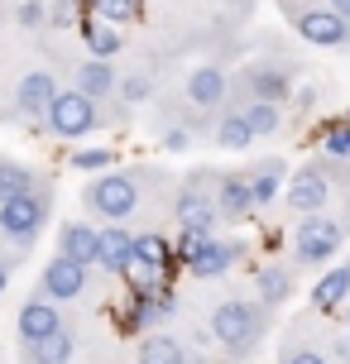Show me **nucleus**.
<instances>
[{"instance_id": "obj_1", "label": "nucleus", "mask_w": 350, "mask_h": 364, "mask_svg": "<svg viewBox=\"0 0 350 364\" xmlns=\"http://www.w3.org/2000/svg\"><path fill=\"white\" fill-rule=\"evenodd\" d=\"M269 331H274V311L264 302H255V297H221L211 307V316H206L211 346L221 350L230 364L259 355V346L269 341Z\"/></svg>"}, {"instance_id": "obj_2", "label": "nucleus", "mask_w": 350, "mask_h": 364, "mask_svg": "<svg viewBox=\"0 0 350 364\" xmlns=\"http://www.w3.org/2000/svg\"><path fill=\"white\" fill-rule=\"evenodd\" d=\"M139 201H144V182H139L134 168H106V173H96V178L82 187V206H87L92 216L111 220V225L129 220L139 211Z\"/></svg>"}, {"instance_id": "obj_3", "label": "nucleus", "mask_w": 350, "mask_h": 364, "mask_svg": "<svg viewBox=\"0 0 350 364\" xmlns=\"http://www.w3.org/2000/svg\"><path fill=\"white\" fill-rule=\"evenodd\" d=\"M48 211H53V187H48V192L38 187V192L0 201V240H5L10 250H29V245L43 235Z\"/></svg>"}, {"instance_id": "obj_4", "label": "nucleus", "mask_w": 350, "mask_h": 364, "mask_svg": "<svg viewBox=\"0 0 350 364\" xmlns=\"http://www.w3.org/2000/svg\"><path fill=\"white\" fill-rule=\"evenodd\" d=\"M346 245V220L332 216V211H317V216H302L293 230V269H322L327 259L341 255Z\"/></svg>"}, {"instance_id": "obj_5", "label": "nucleus", "mask_w": 350, "mask_h": 364, "mask_svg": "<svg viewBox=\"0 0 350 364\" xmlns=\"http://www.w3.org/2000/svg\"><path fill=\"white\" fill-rule=\"evenodd\" d=\"M173 220H178V230H187V235H211L221 225L216 220V206H211V168L178 182V192H173Z\"/></svg>"}, {"instance_id": "obj_6", "label": "nucleus", "mask_w": 350, "mask_h": 364, "mask_svg": "<svg viewBox=\"0 0 350 364\" xmlns=\"http://www.w3.org/2000/svg\"><path fill=\"white\" fill-rule=\"evenodd\" d=\"M101 101H92V96H82V91H63L58 87V96L48 101V110H43V125L53 129L58 139H82V134H92V129H101Z\"/></svg>"}, {"instance_id": "obj_7", "label": "nucleus", "mask_w": 350, "mask_h": 364, "mask_svg": "<svg viewBox=\"0 0 350 364\" xmlns=\"http://www.w3.org/2000/svg\"><path fill=\"white\" fill-rule=\"evenodd\" d=\"M332 192H336L332 159H312V164H302L293 178L283 182V206H288L293 216H317V211H327Z\"/></svg>"}, {"instance_id": "obj_8", "label": "nucleus", "mask_w": 350, "mask_h": 364, "mask_svg": "<svg viewBox=\"0 0 350 364\" xmlns=\"http://www.w3.org/2000/svg\"><path fill=\"white\" fill-rule=\"evenodd\" d=\"M293 77H297V68L293 63H250L245 73L235 77V87L226 91L230 101H278V106H288V96H293Z\"/></svg>"}, {"instance_id": "obj_9", "label": "nucleus", "mask_w": 350, "mask_h": 364, "mask_svg": "<svg viewBox=\"0 0 350 364\" xmlns=\"http://www.w3.org/2000/svg\"><path fill=\"white\" fill-rule=\"evenodd\" d=\"M288 19L293 29L317 48H346L350 43V24L341 15H332L327 5H288Z\"/></svg>"}, {"instance_id": "obj_10", "label": "nucleus", "mask_w": 350, "mask_h": 364, "mask_svg": "<svg viewBox=\"0 0 350 364\" xmlns=\"http://www.w3.org/2000/svg\"><path fill=\"white\" fill-rule=\"evenodd\" d=\"M87 283H92V269L87 264H73V259L53 255L38 273V297H48V302H77V297H87Z\"/></svg>"}, {"instance_id": "obj_11", "label": "nucleus", "mask_w": 350, "mask_h": 364, "mask_svg": "<svg viewBox=\"0 0 350 364\" xmlns=\"http://www.w3.org/2000/svg\"><path fill=\"white\" fill-rule=\"evenodd\" d=\"M211 206H216V220H221V225H245V220L255 216V201H250L245 173L211 168Z\"/></svg>"}, {"instance_id": "obj_12", "label": "nucleus", "mask_w": 350, "mask_h": 364, "mask_svg": "<svg viewBox=\"0 0 350 364\" xmlns=\"http://www.w3.org/2000/svg\"><path fill=\"white\" fill-rule=\"evenodd\" d=\"M53 96H58L53 68H29V73L19 77V87H15V115L19 120H43V110H48Z\"/></svg>"}, {"instance_id": "obj_13", "label": "nucleus", "mask_w": 350, "mask_h": 364, "mask_svg": "<svg viewBox=\"0 0 350 364\" xmlns=\"http://www.w3.org/2000/svg\"><path fill=\"white\" fill-rule=\"evenodd\" d=\"M235 259H240V245H235V240H216V235H206V240H197V250L183 259V269L192 273V278L211 283V278L230 273V264H235Z\"/></svg>"}, {"instance_id": "obj_14", "label": "nucleus", "mask_w": 350, "mask_h": 364, "mask_svg": "<svg viewBox=\"0 0 350 364\" xmlns=\"http://www.w3.org/2000/svg\"><path fill=\"white\" fill-rule=\"evenodd\" d=\"M283 182H288V164H283L278 154H264V159H255V164L245 168V187H250V201H255V211L274 206L278 192H283Z\"/></svg>"}, {"instance_id": "obj_15", "label": "nucleus", "mask_w": 350, "mask_h": 364, "mask_svg": "<svg viewBox=\"0 0 350 364\" xmlns=\"http://www.w3.org/2000/svg\"><path fill=\"white\" fill-rule=\"evenodd\" d=\"M58 326H68L63 321V307L58 302H48V297H29L24 307H19L15 316V336H19V346H34V341H43V336H53Z\"/></svg>"}, {"instance_id": "obj_16", "label": "nucleus", "mask_w": 350, "mask_h": 364, "mask_svg": "<svg viewBox=\"0 0 350 364\" xmlns=\"http://www.w3.org/2000/svg\"><path fill=\"white\" fill-rule=\"evenodd\" d=\"M129 255H134V235L125 225H96V264L92 269L111 273V278H125Z\"/></svg>"}, {"instance_id": "obj_17", "label": "nucleus", "mask_w": 350, "mask_h": 364, "mask_svg": "<svg viewBox=\"0 0 350 364\" xmlns=\"http://www.w3.org/2000/svg\"><path fill=\"white\" fill-rule=\"evenodd\" d=\"M226 91H230V77H226V68H216V63L192 68V73H187V82H183L187 106H197V110H216L226 101Z\"/></svg>"}, {"instance_id": "obj_18", "label": "nucleus", "mask_w": 350, "mask_h": 364, "mask_svg": "<svg viewBox=\"0 0 350 364\" xmlns=\"http://www.w3.org/2000/svg\"><path fill=\"white\" fill-rule=\"evenodd\" d=\"M278 364H332L327 346L312 341V316H302V321L288 326V336L278 341Z\"/></svg>"}, {"instance_id": "obj_19", "label": "nucleus", "mask_w": 350, "mask_h": 364, "mask_svg": "<svg viewBox=\"0 0 350 364\" xmlns=\"http://www.w3.org/2000/svg\"><path fill=\"white\" fill-rule=\"evenodd\" d=\"M297 292V269L293 264H264L255 273V302H264L269 311H278Z\"/></svg>"}, {"instance_id": "obj_20", "label": "nucleus", "mask_w": 350, "mask_h": 364, "mask_svg": "<svg viewBox=\"0 0 350 364\" xmlns=\"http://www.w3.org/2000/svg\"><path fill=\"white\" fill-rule=\"evenodd\" d=\"M73 355H77L73 326H58L53 336H43L34 346H19V360L24 364H73Z\"/></svg>"}, {"instance_id": "obj_21", "label": "nucleus", "mask_w": 350, "mask_h": 364, "mask_svg": "<svg viewBox=\"0 0 350 364\" xmlns=\"http://www.w3.org/2000/svg\"><path fill=\"white\" fill-rule=\"evenodd\" d=\"M115 68L111 63H101V58H82L73 68V91H82V96H92V101H106V96H115Z\"/></svg>"}, {"instance_id": "obj_22", "label": "nucleus", "mask_w": 350, "mask_h": 364, "mask_svg": "<svg viewBox=\"0 0 350 364\" xmlns=\"http://www.w3.org/2000/svg\"><path fill=\"white\" fill-rule=\"evenodd\" d=\"M58 255L92 269L96 264V225H87V220H63L58 225Z\"/></svg>"}, {"instance_id": "obj_23", "label": "nucleus", "mask_w": 350, "mask_h": 364, "mask_svg": "<svg viewBox=\"0 0 350 364\" xmlns=\"http://www.w3.org/2000/svg\"><path fill=\"white\" fill-rule=\"evenodd\" d=\"M173 264V245H168L164 230H139L134 235V255H129V269H149V273H168Z\"/></svg>"}, {"instance_id": "obj_24", "label": "nucleus", "mask_w": 350, "mask_h": 364, "mask_svg": "<svg viewBox=\"0 0 350 364\" xmlns=\"http://www.w3.org/2000/svg\"><path fill=\"white\" fill-rule=\"evenodd\" d=\"M341 302H350V264H336L312 283V311H336Z\"/></svg>"}, {"instance_id": "obj_25", "label": "nucleus", "mask_w": 350, "mask_h": 364, "mask_svg": "<svg viewBox=\"0 0 350 364\" xmlns=\"http://www.w3.org/2000/svg\"><path fill=\"white\" fill-rule=\"evenodd\" d=\"M183 360H187V346L178 336H168V331H144L139 336L134 364H183Z\"/></svg>"}, {"instance_id": "obj_26", "label": "nucleus", "mask_w": 350, "mask_h": 364, "mask_svg": "<svg viewBox=\"0 0 350 364\" xmlns=\"http://www.w3.org/2000/svg\"><path fill=\"white\" fill-rule=\"evenodd\" d=\"M82 43H87V58H101V63L125 53V34L115 24H106V19H87L82 24Z\"/></svg>"}, {"instance_id": "obj_27", "label": "nucleus", "mask_w": 350, "mask_h": 364, "mask_svg": "<svg viewBox=\"0 0 350 364\" xmlns=\"http://www.w3.org/2000/svg\"><path fill=\"white\" fill-rule=\"evenodd\" d=\"M43 173L29 164H19V159H0V201H10V197H24V192H38L43 187Z\"/></svg>"}, {"instance_id": "obj_28", "label": "nucleus", "mask_w": 350, "mask_h": 364, "mask_svg": "<svg viewBox=\"0 0 350 364\" xmlns=\"http://www.w3.org/2000/svg\"><path fill=\"white\" fill-rule=\"evenodd\" d=\"M235 110L245 115V125H250V134H255V139H269V134H278V129H283V120H288L278 101H240Z\"/></svg>"}, {"instance_id": "obj_29", "label": "nucleus", "mask_w": 350, "mask_h": 364, "mask_svg": "<svg viewBox=\"0 0 350 364\" xmlns=\"http://www.w3.org/2000/svg\"><path fill=\"white\" fill-rule=\"evenodd\" d=\"M211 139L221 149H250L255 144V134H250V125H245V115H240L235 106L221 110V120H216V129H211Z\"/></svg>"}, {"instance_id": "obj_30", "label": "nucleus", "mask_w": 350, "mask_h": 364, "mask_svg": "<svg viewBox=\"0 0 350 364\" xmlns=\"http://www.w3.org/2000/svg\"><path fill=\"white\" fill-rule=\"evenodd\" d=\"M317 144H322V154L327 159H336V164H350V125L336 115V120H322V129H317Z\"/></svg>"}, {"instance_id": "obj_31", "label": "nucleus", "mask_w": 350, "mask_h": 364, "mask_svg": "<svg viewBox=\"0 0 350 364\" xmlns=\"http://www.w3.org/2000/svg\"><path fill=\"white\" fill-rule=\"evenodd\" d=\"M92 10H96V19H106V24H129V19L139 15V0H92Z\"/></svg>"}, {"instance_id": "obj_32", "label": "nucleus", "mask_w": 350, "mask_h": 364, "mask_svg": "<svg viewBox=\"0 0 350 364\" xmlns=\"http://www.w3.org/2000/svg\"><path fill=\"white\" fill-rule=\"evenodd\" d=\"M68 164L82 168V173H106V168H115V154L111 149H73Z\"/></svg>"}, {"instance_id": "obj_33", "label": "nucleus", "mask_w": 350, "mask_h": 364, "mask_svg": "<svg viewBox=\"0 0 350 364\" xmlns=\"http://www.w3.org/2000/svg\"><path fill=\"white\" fill-rule=\"evenodd\" d=\"M15 24L19 29H43L48 24V5L43 0H15Z\"/></svg>"}, {"instance_id": "obj_34", "label": "nucleus", "mask_w": 350, "mask_h": 364, "mask_svg": "<svg viewBox=\"0 0 350 364\" xmlns=\"http://www.w3.org/2000/svg\"><path fill=\"white\" fill-rule=\"evenodd\" d=\"M322 336H327V341H322V346H327V360L332 364H350V331L332 326V331H322Z\"/></svg>"}, {"instance_id": "obj_35", "label": "nucleus", "mask_w": 350, "mask_h": 364, "mask_svg": "<svg viewBox=\"0 0 350 364\" xmlns=\"http://www.w3.org/2000/svg\"><path fill=\"white\" fill-rule=\"evenodd\" d=\"M115 91L125 96V106H139V101H149V77L144 73H134V77H125V82H115Z\"/></svg>"}, {"instance_id": "obj_36", "label": "nucleus", "mask_w": 350, "mask_h": 364, "mask_svg": "<svg viewBox=\"0 0 350 364\" xmlns=\"http://www.w3.org/2000/svg\"><path fill=\"white\" fill-rule=\"evenodd\" d=\"M159 144H164L168 154H187V149H192V129H183V125H164V129H159Z\"/></svg>"}, {"instance_id": "obj_37", "label": "nucleus", "mask_w": 350, "mask_h": 364, "mask_svg": "<svg viewBox=\"0 0 350 364\" xmlns=\"http://www.w3.org/2000/svg\"><path fill=\"white\" fill-rule=\"evenodd\" d=\"M77 5H82V0H53V15H48V24H68Z\"/></svg>"}, {"instance_id": "obj_38", "label": "nucleus", "mask_w": 350, "mask_h": 364, "mask_svg": "<svg viewBox=\"0 0 350 364\" xmlns=\"http://www.w3.org/2000/svg\"><path fill=\"white\" fill-rule=\"evenodd\" d=\"M183 364H230V360H226L221 350H216V355H211V350H187Z\"/></svg>"}, {"instance_id": "obj_39", "label": "nucleus", "mask_w": 350, "mask_h": 364, "mask_svg": "<svg viewBox=\"0 0 350 364\" xmlns=\"http://www.w3.org/2000/svg\"><path fill=\"white\" fill-rule=\"evenodd\" d=\"M15 264H19V259H15V250H10V255H0V292L10 288V273H15Z\"/></svg>"}, {"instance_id": "obj_40", "label": "nucleus", "mask_w": 350, "mask_h": 364, "mask_svg": "<svg viewBox=\"0 0 350 364\" xmlns=\"http://www.w3.org/2000/svg\"><path fill=\"white\" fill-rule=\"evenodd\" d=\"M327 10H332V15H341L350 24V0H327Z\"/></svg>"}, {"instance_id": "obj_41", "label": "nucleus", "mask_w": 350, "mask_h": 364, "mask_svg": "<svg viewBox=\"0 0 350 364\" xmlns=\"http://www.w3.org/2000/svg\"><path fill=\"white\" fill-rule=\"evenodd\" d=\"M230 5H240V10H245V5H250V0H230Z\"/></svg>"}, {"instance_id": "obj_42", "label": "nucleus", "mask_w": 350, "mask_h": 364, "mask_svg": "<svg viewBox=\"0 0 350 364\" xmlns=\"http://www.w3.org/2000/svg\"><path fill=\"white\" fill-rule=\"evenodd\" d=\"M341 120H346V125H350V106H346V115H341Z\"/></svg>"}]
</instances>
